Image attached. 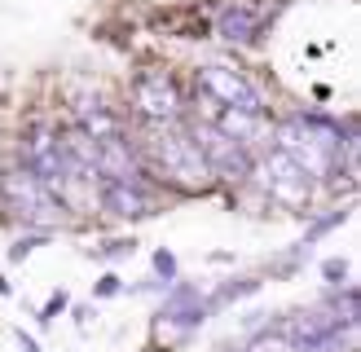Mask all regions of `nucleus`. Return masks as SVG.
Here are the masks:
<instances>
[{
    "label": "nucleus",
    "mask_w": 361,
    "mask_h": 352,
    "mask_svg": "<svg viewBox=\"0 0 361 352\" xmlns=\"http://www.w3.org/2000/svg\"><path fill=\"white\" fill-rule=\"evenodd\" d=\"M190 141L198 146V154H203V163L212 176H225V181H243V176H251V168H256V158H251L247 146H238L233 137H225L216 123H194L190 128Z\"/></svg>",
    "instance_id": "obj_4"
},
{
    "label": "nucleus",
    "mask_w": 361,
    "mask_h": 352,
    "mask_svg": "<svg viewBox=\"0 0 361 352\" xmlns=\"http://www.w3.org/2000/svg\"><path fill=\"white\" fill-rule=\"evenodd\" d=\"M23 172H31L44 189L62 194L71 185V172H66V158H62V141L49 123H31L27 137H23Z\"/></svg>",
    "instance_id": "obj_3"
},
{
    "label": "nucleus",
    "mask_w": 361,
    "mask_h": 352,
    "mask_svg": "<svg viewBox=\"0 0 361 352\" xmlns=\"http://www.w3.org/2000/svg\"><path fill=\"white\" fill-rule=\"evenodd\" d=\"M221 35L225 40H256V18L243 13V9H229L221 18Z\"/></svg>",
    "instance_id": "obj_10"
},
{
    "label": "nucleus",
    "mask_w": 361,
    "mask_h": 352,
    "mask_svg": "<svg viewBox=\"0 0 361 352\" xmlns=\"http://www.w3.org/2000/svg\"><path fill=\"white\" fill-rule=\"evenodd\" d=\"M102 207L111 211V216H150V194H141V185L102 181Z\"/></svg>",
    "instance_id": "obj_9"
},
{
    "label": "nucleus",
    "mask_w": 361,
    "mask_h": 352,
    "mask_svg": "<svg viewBox=\"0 0 361 352\" xmlns=\"http://www.w3.org/2000/svg\"><path fill=\"white\" fill-rule=\"evenodd\" d=\"M348 339H353V330H348V334H339V326H335V330L313 334V339H300V352H339Z\"/></svg>",
    "instance_id": "obj_11"
},
{
    "label": "nucleus",
    "mask_w": 361,
    "mask_h": 352,
    "mask_svg": "<svg viewBox=\"0 0 361 352\" xmlns=\"http://www.w3.org/2000/svg\"><path fill=\"white\" fill-rule=\"evenodd\" d=\"M0 189H5V203L18 211V216H23V220H35V225H53V220L66 211L58 194L44 189V185L35 181L31 172H23V168H18L13 176H5V181H0Z\"/></svg>",
    "instance_id": "obj_7"
},
{
    "label": "nucleus",
    "mask_w": 361,
    "mask_h": 352,
    "mask_svg": "<svg viewBox=\"0 0 361 352\" xmlns=\"http://www.w3.org/2000/svg\"><path fill=\"white\" fill-rule=\"evenodd\" d=\"M274 150H282L309 181H326L339 168V132L317 119H291L274 128Z\"/></svg>",
    "instance_id": "obj_1"
},
{
    "label": "nucleus",
    "mask_w": 361,
    "mask_h": 352,
    "mask_svg": "<svg viewBox=\"0 0 361 352\" xmlns=\"http://www.w3.org/2000/svg\"><path fill=\"white\" fill-rule=\"evenodd\" d=\"M141 146H146L150 168L164 176L168 185H176V189H207L212 185V172L203 163V154H198V146L190 141V132H180V128H150Z\"/></svg>",
    "instance_id": "obj_2"
},
{
    "label": "nucleus",
    "mask_w": 361,
    "mask_h": 352,
    "mask_svg": "<svg viewBox=\"0 0 361 352\" xmlns=\"http://www.w3.org/2000/svg\"><path fill=\"white\" fill-rule=\"evenodd\" d=\"M133 106H137V115L146 119L150 128H176V119H180V93H176V84L164 75V70L137 75Z\"/></svg>",
    "instance_id": "obj_6"
},
{
    "label": "nucleus",
    "mask_w": 361,
    "mask_h": 352,
    "mask_svg": "<svg viewBox=\"0 0 361 352\" xmlns=\"http://www.w3.org/2000/svg\"><path fill=\"white\" fill-rule=\"evenodd\" d=\"M260 176H264L269 199L282 203V207H304V203H309V194H313V181L282 150H269V158L260 163Z\"/></svg>",
    "instance_id": "obj_8"
},
{
    "label": "nucleus",
    "mask_w": 361,
    "mask_h": 352,
    "mask_svg": "<svg viewBox=\"0 0 361 352\" xmlns=\"http://www.w3.org/2000/svg\"><path fill=\"white\" fill-rule=\"evenodd\" d=\"M198 84H203V93H207L212 101H221L225 111L264 115L260 93L243 80V70H233V66H225V62H207V66H198Z\"/></svg>",
    "instance_id": "obj_5"
}]
</instances>
